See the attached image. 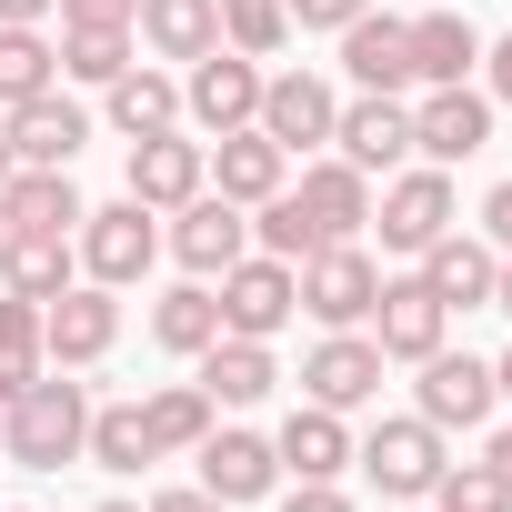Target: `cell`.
Here are the masks:
<instances>
[{
    "mask_svg": "<svg viewBox=\"0 0 512 512\" xmlns=\"http://www.w3.org/2000/svg\"><path fill=\"white\" fill-rule=\"evenodd\" d=\"M141 0H61V31H131Z\"/></svg>",
    "mask_w": 512,
    "mask_h": 512,
    "instance_id": "39",
    "label": "cell"
},
{
    "mask_svg": "<svg viewBox=\"0 0 512 512\" xmlns=\"http://www.w3.org/2000/svg\"><path fill=\"white\" fill-rule=\"evenodd\" d=\"M492 392H502V402H512V352H502V362H492Z\"/></svg>",
    "mask_w": 512,
    "mask_h": 512,
    "instance_id": "49",
    "label": "cell"
},
{
    "mask_svg": "<svg viewBox=\"0 0 512 512\" xmlns=\"http://www.w3.org/2000/svg\"><path fill=\"white\" fill-rule=\"evenodd\" d=\"M282 41H292V0H221V51L272 61Z\"/></svg>",
    "mask_w": 512,
    "mask_h": 512,
    "instance_id": "34",
    "label": "cell"
},
{
    "mask_svg": "<svg viewBox=\"0 0 512 512\" xmlns=\"http://www.w3.org/2000/svg\"><path fill=\"white\" fill-rule=\"evenodd\" d=\"M61 81V41H41L31 21H0V111Z\"/></svg>",
    "mask_w": 512,
    "mask_h": 512,
    "instance_id": "32",
    "label": "cell"
},
{
    "mask_svg": "<svg viewBox=\"0 0 512 512\" xmlns=\"http://www.w3.org/2000/svg\"><path fill=\"white\" fill-rule=\"evenodd\" d=\"M282 171H292V151H282V141H262V131H221V141H211V191H221V201H241V211H251V201H272V191H282Z\"/></svg>",
    "mask_w": 512,
    "mask_h": 512,
    "instance_id": "25",
    "label": "cell"
},
{
    "mask_svg": "<svg viewBox=\"0 0 512 512\" xmlns=\"http://www.w3.org/2000/svg\"><path fill=\"white\" fill-rule=\"evenodd\" d=\"M11 171H21V161H11V141H0V181H11Z\"/></svg>",
    "mask_w": 512,
    "mask_h": 512,
    "instance_id": "50",
    "label": "cell"
},
{
    "mask_svg": "<svg viewBox=\"0 0 512 512\" xmlns=\"http://www.w3.org/2000/svg\"><path fill=\"white\" fill-rule=\"evenodd\" d=\"M412 372H422V382H412V412H422L432 432H482L492 402H502V392H492V362H472V352H452V342L422 352Z\"/></svg>",
    "mask_w": 512,
    "mask_h": 512,
    "instance_id": "8",
    "label": "cell"
},
{
    "mask_svg": "<svg viewBox=\"0 0 512 512\" xmlns=\"http://www.w3.org/2000/svg\"><path fill=\"white\" fill-rule=\"evenodd\" d=\"M292 201H302L312 241H362V221H372V171H352L342 151H332V161H302Z\"/></svg>",
    "mask_w": 512,
    "mask_h": 512,
    "instance_id": "15",
    "label": "cell"
},
{
    "mask_svg": "<svg viewBox=\"0 0 512 512\" xmlns=\"http://www.w3.org/2000/svg\"><path fill=\"white\" fill-rule=\"evenodd\" d=\"M71 251H81V282H111V292H131V282H141V272L161 262V211H141V201L121 191V201L81 211Z\"/></svg>",
    "mask_w": 512,
    "mask_h": 512,
    "instance_id": "2",
    "label": "cell"
},
{
    "mask_svg": "<svg viewBox=\"0 0 512 512\" xmlns=\"http://www.w3.org/2000/svg\"><path fill=\"white\" fill-rule=\"evenodd\" d=\"M482 91H492V101H512V41H492V51H482Z\"/></svg>",
    "mask_w": 512,
    "mask_h": 512,
    "instance_id": "45",
    "label": "cell"
},
{
    "mask_svg": "<svg viewBox=\"0 0 512 512\" xmlns=\"http://www.w3.org/2000/svg\"><path fill=\"white\" fill-rule=\"evenodd\" d=\"M141 512H231V502H221V492H201V482H181V492H151Z\"/></svg>",
    "mask_w": 512,
    "mask_h": 512,
    "instance_id": "42",
    "label": "cell"
},
{
    "mask_svg": "<svg viewBox=\"0 0 512 512\" xmlns=\"http://www.w3.org/2000/svg\"><path fill=\"white\" fill-rule=\"evenodd\" d=\"M482 241L512 251V181H492V201H482Z\"/></svg>",
    "mask_w": 512,
    "mask_h": 512,
    "instance_id": "43",
    "label": "cell"
},
{
    "mask_svg": "<svg viewBox=\"0 0 512 512\" xmlns=\"http://www.w3.org/2000/svg\"><path fill=\"white\" fill-rule=\"evenodd\" d=\"M332 81H312V71H272L262 81V121H251V131H262V141H282V151H322L332 141Z\"/></svg>",
    "mask_w": 512,
    "mask_h": 512,
    "instance_id": "17",
    "label": "cell"
},
{
    "mask_svg": "<svg viewBox=\"0 0 512 512\" xmlns=\"http://www.w3.org/2000/svg\"><path fill=\"white\" fill-rule=\"evenodd\" d=\"M141 422H151V452H201V432H211V392H201V382H161V392L141 402Z\"/></svg>",
    "mask_w": 512,
    "mask_h": 512,
    "instance_id": "33",
    "label": "cell"
},
{
    "mask_svg": "<svg viewBox=\"0 0 512 512\" xmlns=\"http://www.w3.org/2000/svg\"><path fill=\"white\" fill-rule=\"evenodd\" d=\"M272 382H282L272 342H241V332H221V342L201 352V392H211V412H251V402H272Z\"/></svg>",
    "mask_w": 512,
    "mask_h": 512,
    "instance_id": "24",
    "label": "cell"
},
{
    "mask_svg": "<svg viewBox=\"0 0 512 512\" xmlns=\"http://www.w3.org/2000/svg\"><path fill=\"white\" fill-rule=\"evenodd\" d=\"M81 432H91V392L61 382V372H41L11 412H0V452H11L21 472H61V462H81Z\"/></svg>",
    "mask_w": 512,
    "mask_h": 512,
    "instance_id": "1",
    "label": "cell"
},
{
    "mask_svg": "<svg viewBox=\"0 0 512 512\" xmlns=\"http://www.w3.org/2000/svg\"><path fill=\"white\" fill-rule=\"evenodd\" d=\"M402 512H432V502H402Z\"/></svg>",
    "mask_w": 512,
    "mask_h": 512,
    "instance_id": "52",
    "label": "cell"
},
{
    "mask_svg": "<svg viewBox=\"0 0 512 512\" xmlns=\"http://www.w3.org/2000/svg\"><path fill=\"white\" fill-rule=\"evenodd\" d=\"M482 141H492V91L442 81V91H422V101H412V151H422V161H442V171H452V161H472Z\"/></svg>",
    "mask_w": 512,
    "mask_h": 512,
    "instance_id": "12",
    "label": "cell"
},
{
    "mask_svg": "<svg viewBox=\"0 0 512 512\" xmlns=\"http://www.w3.org/2000/svg\"><path fill=\"white\" fill-rule=\"evenodd\" d=\"M272 462H282V482H342V472H352V432H342V412L302 402V412L272 432Z\"/></svg>",
    "mask_w": 512,
    "mask_h": 512,
    "instance_id": "23",
    "label": "cell"
},
{
    "mask_svg": "<svg viewBox=\"0 0 512 512\" xmlns=\"http://www.w3.org/2000/svg\"><path fill=\"white\" fill-rule=\"evenodd\" d=\"M332 151L352 161V171H402L412 161V101H392V91H362V101H342L332 111Z\"/></svg>",
    "mask_w": 512,
    "mask_h": 512,
    "instance_id": "13",
    "label": "cell"
},
{
    "mask_svg": "<svg viewBox=\"0 0 512 512\" xmlns=\"http://www.w3.org/2000/svg\"><path fill=\"white\" fill-rule=\"evenodd\" d=\"M352 462H362L392 502H422V492L442 482L452 452H442V432H432L422 412H392V422H372V442H352Z\"/></svg>",
    "mask_w": 512,
    "mask_h": 512,
    "instance_id": "9",
    "label": "cell"
},
{
    "mask_svg": "<svg viewBox=\"0 0 512 512\" xmlns=\"http://www.w3.org/2000/svg\"><path fill=\"white\" fill-rule=\"evenodd\" d=\"M382 372H392V362H382L372 332H322V352L302 362V392H312L322 412H362V402L382 392Z\"/></svg>",
    "mask_w": 512,
    "mask_h": 512,
    "instance_id": "16",
    "label": "cell"
},
{
    "mask_svg": "<svg viewBox=\"0 0 512 512\" xmlns=\"http://www.w3.org/2000/svg\"><path fill=\"white\" fill-rule=\"evenodd\" d=\"M191 191H211V141H191V131L131 141V201L141 211H181Z\"/></svg>",
    "mask_w": 512,
    "mask_h": 512,
    "instance_id": "14",
    "label": "cell"
},
{
    "mask_svg": "<svg viewBox=\"0 0 512 512\" xmlns=\"http://www.w3.org/2000/svg\"><path fill=\"white\" fill-rule=\"evenodd\" d=\"M201 492H221L231 512L241 502H262V492H282V462H272V442L262 432H201Z\"/></svg>",
    "mask_w": 512,
    "mask_h": 512,
    "instance_id": "20",
    "label": "cell"
},
{
    "mask_svg": "<svg viewBox=\"0 0 512 512\" xmlns=\"http://www.w3.org/2000/svg\"><path fill=\"white\" fill-rule=\"evenodd\" d=\"M221 332H241V342H272L292 312H302V272L292 262H272V251H241V262L221 272Z\"/></svg>",
    "mask_w": 512,
    "mask_h": 512,
    "instance_id": "5",
    "label": "cell"
},
{
    "mask_svg": "<svg viewBox=\"0 0 512 512\" xmlns=\"http://www.w3.org/2000/svg\"><path fill=\"white\" fill-rule=\"evenodd\" d=\"M492 272H502V251L472 241V231H442V241L422 251V292H432L442 312H492Z\"/></svg>",
    "mask_w": 512,
    "mask_h": 512,
    "instance_id": "19",
    "label": "cell"
},
{
    "mask_svg": "<svg viewBox=\"0 0 512 512\" xmlns=\"http://www.w3.org/2000/svg\"><path fill=\"white\" fill-rule=\"evenodd\" d=\"M251 241H262V251H272V262H292V272H302V262H312V251H322L292 191H272V201H251Z\"/></svg>",
    "mask_w": 512,
    "mask_h": 512,
    "instance_id": "35",
    "label": "cell"
},
{
    "mask_svg": "<svg viewBox=\"0 0 512 512\" xmlns=\"http://www.w3.org/2000/svg\"><path fill=\"white\" fill-rule=\"evenodd\" d=\"M482 462H492V472H502V492H512V422H502V432L482 442Z\"/></svg>",
    "mask_w": 512,
    "mask_h": 512,
    "instance_id": "46",
    "label": "cell"
},
{
    "mask_svg": "<svg viewBox=\"0 0 512 512\" xmlns=\"http://www.w3.org/2000/svg\"><path fill=\"white\" fill-rule=\"evenodd\" d=\"M81 462H101V472H141V462H161V452H151L141 402H101V412H91V432H81Z\"/></svg>",
    "mask_w": 512,
    "mask_h": 512,
    "instance_id": "31",
    "label": "cell"
},
{
    "mask_svg": "<svg viewBox=\"0 0 512 512\" xmlns=\"http://www.w3.org/2000/svg\"><path fill=\"white\" fill-rule=\"evenodd\" d=\"M0 141H11V161H21V171H71V161H81V141H91V111H81V101H61V91H31V101H11Z\"/></svg>",
    "mask_w": 512,
    "mask_h": 512,
    "instance_id": "11",
    "label": "cell"
},
{
    "mask_svg": "<svg viewBox=\"0 0 512 512\" xmlns=\"http://www.w3.org/2000/svg\"><path fill=\"white\" fill-rule=\"evenodd\" d=\"M442 332H452V312L422 292V272L382 282V302H372V342H382V362H422V352H442Z\"/></svg>",
    "mask_w": 512,
    "mask_h": 512,
    "instance_id": "18",
    "label": "cell"
},
{
    "mask_svg": "<svg viewBox=\"0 0 512 512\" xmlns=\"http://www.w3.org/2000/svg\"><path fill=\"white\" fill-rule=\"evenodd\" d=\"M71 282H81L71 231H0V292H21V302H61Z\"/></svg>",
    "mask_w": 512,
    "mask_h": 512,
    "instance_id": "21",
    "label": "cell"
},
{
    "mask_svg": "<svg viewBox=\"0 0 512 512\" xmlns=\"http://www.w3.org/2000/svg\"><path fill=\"white\" fill-rule=\"evenodd\" d=\"M81 191H71V171H11L0 181V231H81Z\"/></svg>",
    "mask_w": 512,
    "mask_h": 512,
    "instance_id": "26",
    "label": "cell"
},
{
    "mask_svg": "<svg viewBox=\"0 0 512 512\" xmlns=\"http://www.w3.org/2000/svg\"><path fill=\"white\" fill-rule=\"evenodd\" d=\"M111 342H121L111 282H71L61 302H41V352H51V372H91V362H111Z\"/></svg>",
    "mask_w": 512,
    "mask_h": 512,
    "instance_id": "7",
    "label": "cell"
},
{
    "mask_svg": "<svg viewBox=\"0 0 512 512\" xmlns=\"http://www.w3.org/2000/svg\"><path fill=\"white\" fill-rule=\"evenodd\" d=\"M111 131H121V141L181 131V81H171V71H151V61H131V71L111 81Z\"/></svg>",
    "mask_w": 512,
    "mask_h": 512,
    "instance_id": "29",
    "label": "cell"
},
{
    "mask_svg": "<svg viewBox=\"0 0 512 512\" xmlns=\"http://www.w3.org/2000/svg\"><path fill=\"white\" fill-rule=\"evenodd\" d=\"M101 512H141V502H101Z\"/></svg>",
    "mask_w": 512,
    "mask_h": 512,
    "instance_id": "51",
    "label": "cell"
},
{
    "mask_svg": "<svg viewBox=\"0 0 512 512\" xmlns=\"http://www.w3.org/2000/svg\"><path fill=\"white\" fill-rule=\"evenodd\" d=\"M342 71H352V91H412V21H392V11H362L352 31H342Z\"/></svg>",
    "mask_w": 512,
    "mask_h": 512,
    "instance_id": "22",
    "label": "cell"
},
{
    "mask_svg": "<svg viewBox=\"0 0 512 512\" xmlns=\"http://www.w3.org/2000/svg\"><path fill=\"white\" fill-rule=\"evenodd\" d=\"M262 81H272L262 61H241V51L211 41V51L191 61V81H181V121L211 131V141H221V131H251V121H262Z\"/></svg>",
    "mask_w": 512,
    "mask_h": 512,
    "instance_id": "4",
    "label": "cell"
},
{
    "mask_svg": "<svg viewBox=\"0 0 512 512\" xmlns=\"http://www.w3.org/2000/svg\"><path fill=\"white\" fill-rule=\"evenodd\" d=\"M41 372H51V362H11V352H0V412H11V402H21Z\"/></svg>",
    "mask_w": 512,
    "mask_h": 512,
    "instance_id": "44",
    "label": "cell"
},
{
    "mask_svg": "<svg viewBox=\"0 0 512 512\" xmlns=\"http://www.w3.org/2000/svg\"><path fill=\"white\" fill-rule=\"evenodd\" d=\"M282 512H352V492H342V482H292Z\"/></svg>",
    "mask_w": 512,
    "mask_h": 512,
    "instance_id": "41",
    "label": "cell"
},
{
    "mask_svg": "<svg viewBox=\"0 0 512 512\" xmlns=\"http://www.w3.org/2000/svg\"><path fill=\"white\" fill-rule=\"evenodd\" d=\"M472 71H482V31L462 11H422L412 21V81L442 91V81H472Z\"/></svg>",
    "mask_w": 512,
    "mask_h": 512,
    "instance_id": "27",
    "label": "cell"
},
{
    "mask_svg": "<svg viewBox=\"0 0 512 512\" xmlns=\"http://www.w3.org/2000/svg\"><path fill=\"white\" fill-rule=\"evenodd\" d=\"M161 241H171V262H181L191 282H221L241 251H251V211H241V201H221V191H191V201L171 211V231H161Z\"/></svg>",
    "mask_w": 512,
    "mask_h": 512,
    "instance_id": "10",
    "label": "cell"
},
{
    "mask_svg": "<svg viewBox=\"0 0 512 512\" xmlns=\"http://www.w3.org/2000/svg\"><path fill=\"white\" fill-rule=\"evenodd\" d=\"M151 342H161V352H181V362H201V352L221 342V302H211V282L161 292V302H151Z\"/></svg>",
    "mask_w": 512,
    "mask_h": 512,
    "instance_id": "30",
    "label": "cell"
},
{
    "mask_svg": "<svg viewBox=\"0 0 512 512\" xmlns=\"http://www.w3.org/2000/svg\"><path fill=\"white\" fill-rule=\"evenodd\" d=\"M372 302H382V272H372L362 241H322L312 262H302V312H312L322 332H362Z\"/></svg>",
    "mask_w": 512,
    "mask_h": 512,
    "instance_id": "6",
    "label": "cell"
},
{
    "mask_svg": "<svg viewBox=\"0 0 512 512\" xmlns=\"http://www.w3.org/2000/svg\"><path fill=\"white\" fill-rule=\"evenodd\" d=\"M51 11H61V0H0V21H31V31H41Z\"/></svg>",
    "mask_w": 512,
    "mask_h": 512,
    "instance_id": "47",
    "label": "cell"
},
{
    "mask_svg": "<svg viewBox=\"0 0 512 512\" xmlns=\"http://www.w3.org/2000/svg\"><path fill=\"white\" fill-rule=\"evenodd\" d=\"M0 352H11V362H51V352H41V302L0 292Z\"/></svg>",
    "mask_w": 512,
    "mask_h": 512,
    "instance_id": "38",
    "label": "cell"
},
{
    "mask_svg": "<svg viewBox=\"0 0 512 512\" xmlns=\"http://www.w3.org/2000/svg\"><path fill=\"white\" fill-rule=\"evenodd\" d=\"M61 71L91 81V91H111L131 71V31H61Z\"/></svg>",
    "mask_w": 512,
    "mask_h": 512,
    "instance_id": "36",
    "label": "cell"
},
{
    "mask_svg": "<svg viewBox=\"0 0 512 512\" xmlns=\"http://www.w3.org/2000/svg\"><path fill=\"white\" fill-rule=\"evenodd\" d=\"M492 312H512V251H502V272H492Z\"/></svg>",
    "mask_w": 512,
    "mask_h": 512,
    "instance_id": "48",
    "label": "cell"
},
{
    "mask_svg": "<svg viewBox=\"0 0 512 512\" xmlns=\"http://www.w3.org/2000/svg\"><path fill=\"white\" fill-rule=\"evenodd\" d=\"M131 31L151 41V61H201L221 41V0H141Z\"/></svg>",
    "mask_w": 512,
    "mask_h": 512,
    "instance_id": "28",
    "label": "cell"
},
{
    "mask_svg": "<svg viewBox=\"0 0 512 512\" xmlns=\"http://www.w3.org/2000/svg\"><path fill=\"white\" fill-rule=\"evenodd\" d=\"M372 0H292V31H352Z\"/></svg>",
    "mask_w": 512,
    "mask_h": 512,
    "instance_id": "40",
    "label": "cell"
},
{
    "mask_svg": "<svg viewBox=\"0 0 512 512\" xmlns=\"http://www.w3.org/2000/svg\"><path fill=\"white\" fill-rule=\"evenodd\" d=\"M422 502H432V512H512V492H502L492 462H442V482H432Z\"/></svg>",
    "mask_w": 512,
    "mask_h": 512,
    "instance_id": "37",
    "label": "cell"
},
{
    "mask_svg": "<svg viewBox=\"0 0 512 512\" xmlns=\"http://www.w3.org/2000/svg\"><path fill=\"white\" fill-rule=\"evenodd\" d=\"M372 221H382V251H412V262H422V251L462 221V191H452V171H442V161H402V171L382 181Z\"/></svg>",
    "mask_w": 512,
    "mask_h": 512,
    "instance_id": "3",
    "label": "cell"
}]
</instances>
